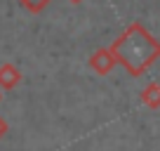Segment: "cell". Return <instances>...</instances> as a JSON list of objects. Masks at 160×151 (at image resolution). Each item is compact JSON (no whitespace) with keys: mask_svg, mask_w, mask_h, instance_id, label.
Wrapping results in <instances>:
<instances>
[{"mask_svg":"<svg viewBox=\"0 0 160 151\" xmlns=\"http://www.w3.org/2000/svg\"><path fill=\"white\" fill-rule=\"evenodd\" d=\"M115 64H120L130 76L139 78L146 69L160 59V40L139 21H132L122 33L111 43Z\"/></svg>","mask_w":160,"mask_h":151,"instance_id":"6da1fadb","label":"cell"},{"mask_svg":"<svg viewBox=\"0 0 160 151\" xmlns=\"http://www.w3.org/2000/svg\"><path fill=\"white\" fill-rule=\"evenodd\" d=\"M87 64H90V69L94 71L97 76H108L111 71H113V66H115V57H113V52H111V47H99V50H94L90 55Z\"/></svg>","mask_w":160,"mask_h":151,"instance_id":"7a4b0ae2","label":"cell"},{"mask_svg":"<svg viewBox=\"0 0 160 151\" xmlns=\"http://www.w3.org/2000/svg\"><path fill=\"white\" fill-rule=\"evenodd\" d=\"M19 83H21V71L14 64L0 66V90H14Z\"/></svg>","mask_w":160,"mask_h":151,"instance_id":"3957f363","label":"cell"},{"mask_svg":"<svg viewBox=\"0 0 160 151\" xmlns=\"http://www.w3.org/2000/svg\"><path fill=\"white\" fill-rule=\"evenodd\" d=\"M141 102L148 109H160V83H148L141 90Z\"/></svg>","mask_w":160,"mask_h":151,"instance_id":"277c9868","label":"cell"},{"mask_svg":"<svg viewBox=\"0 0 160 151\" xmlns=\"http://www.w3.org/2000/svg\"><path fill=\"white\" fill-rule=\"evenodd\" d=\"M52 0H21V5L26 7L28 12H42Z\"/></svg>","mask_w":160,"mask_h":151,"instance_id":"5b68a950","label":"cell"},{"mask_svg":"<svg viewBox=\"0 0 160 151\" xmlns=\"http://www.w3.org/2000/svg\"><path fill=\"white\" fill-rule=\"evenodd\" d=\"M5 135H7V123H5V118L0 116V139H2Z\"/></svg>","mask_w":160,"mask_h":151,"instance_id":"8992f818","label":"cell"},{"mask_svg":"<svg viewBox=\"0 0 160 151\" xmlns=\"http://www.w3.org/2000/svg\"><path fill=\"white\" fill-rule=\"evenodd\" d=\"M71 3H82V0H71Z\"/></svg>","mask_w":160,"mask_h":151,"instance_id":"52a82bcc","label":"cell"},{"mask_svg":"<svg viewBox=\"0 0 160 151\" xmlns=\"http://www.w3.org/2000/svg\"><path fill=\"white\" fill-rule=\"evenodd\" d=\"M0 99H2V92H0Z\"/></svg>","mask_w":160,"mask_h":151,"instance_id":"ba28073f","label":"cell"}]
</instances>
